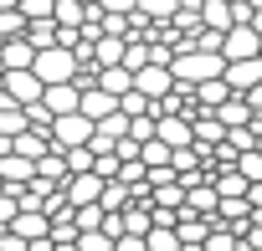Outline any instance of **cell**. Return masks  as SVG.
Returning a JSON list of instances; mask_svg holds the SVG:
<instances>
[{
	"label": "cell",
	"instance_id": "obj_23",
	"mask_svg": "<svg viewBox=\"0 0 262 251\" xmlns=\"http://www.w3.org/2000/svg\"><path fill=\"white\" fill-rule=\"evenodd\" d=\"M62 159H67V174H88V169H93V159H98V154H93V149H88V144H82V149H67V154H62Z\"/></svg>",
	"mask_w": 262,
	"mask_h": 251
},
{
	"label": "cell",
	"instance_id": "obj_4",
	"mask_svg": "<svg viewBox=\"0 0 262 251\" xmlns=\"http://www.w3.org/2000/svg\"><path fill=\"white\" fill-rule=\"evenodd\" d=\"M134 92H144L149 103L170 97V92H175V77H170V67H165V62H149V67H139V72H134Z\"/></svg>",
	"mask_w": 262,
	"mask_h": 251
},
{
	"label": "cell",
	"instance_id": "obj_13",
	"mask_svg": "<svg viewBox=\"0 0 262 251\" xmlns=\"http://www.w3.org/2000/svg\"><path fill=\"white\" fill-rule=\"evenodd\" d=\"M216 118L226 123V129H252V123H257V113H252V108H247V97H236V92L216 108Z\"/></svg>",
	"mask_w": 262,
	"mask_h": 251
},
{
	"label": "cell",
	"instance_id": "obj_14",
	"mask_svg": "<svg viewBox=\"0 0 262 251\" xmlns=\"http://www.w3.org/2000/svg\"><path fill=\"white\" fill-rule=\"evenodd\" d=\"M216 205H221V195H216V185H211V180L185 190V210H195V215H216Z\"/></svg>",
	"mask_w": 262,
	"mask_h": 251
},
{
	"label": "cell",
	"instance_id": "obj_27",
	"mask_svg": "<svg viewBox=\"0 0 262 251\" xmlns=\"http://www.w3.org/2000/svg\"><path fill=\"white\" fill-rule=\"evenodd\" d=\"M128 139H134V144H149V139H155V113L128 118Z\"/></svg>",
	"mask_w": 262,
	"mask_h": 251
},
{
	"label": "cell",
	"instance_id": "obj_19",
	"mask_svg": "<svg viewBox=\"0 0 262 251\" xmlns=\"http://www.w3.org/2000/svg\"><path fill=\"white\" fill-rule=\"evenodd\" d=\"M211 185H216V195H221V200H242V195H247V180H242L236 169H226V174H211Z\"/></svg>",
	"mask_w": 262,
	"mask_h": 251
},
{
	"label": "cell",
	"instance_id": "obj_2",
	"mask_svg": "<svg viewBox=\"0 0 262 251\" xmlns=\"http://www.w3.org/2000/svg\"><path fill=\"white\" fill-rule=\"evenodd\" d=\"M93 129L98 123L93 118H82V113H62V118H52V149H82V144H93Z\"/></svg>",
	"mask_w": 262,
	"mask_h": 251
},
{
	"label": "cell",
	"instance_id": "obj_3",
	"mask_svg": "<svg viewBox=\"0 0 262 251\" xmlns=\"http://www.w3.org/2000/svg\"><path fill=\"white\" fill-rule=\"evenodd\" d=\"M0 92L11 103H21V108H31V103H41V77L31 67L26 72H0Z\"/></svg>",
	"mask_w": 262,
	"mask_h": 251
},
{
	"label": "cell",
	"instance_id": "obj_28",
	"mask_svg": "<svg viewBox=\"0 0 262 251\" xmlns=\"http://www.w3.org/2000/svg\"><path fill=\"white\" fill-rule=\"evenodd\" d=\"M103 16H139V0H98Z\"/></svg>",
	"mask_w": 262,
	"mask_h": 251
},
{
	"label": "cell",
	"instance_id": "obj_8",
	"mask_svg": "<svg viewBox=\"0 0 262 251\" xmlns=\"http://www.w3.org/2000/svg\"><path fill=\"white\" fill-rule=\"evenodd\" d=\"M221 82L242 97V92H252L257 82H262V57H247V62H226V72H221Z\"/></svg>",
	"mask_w": 262,
	"mask_h": 251
},
{
	"label": "cell",
	"instance_id": "obj_32",
	"mask_svg": "<svg viewBox=\"0 0 262 251\" xmlns=\"http://www.w3.org/2000/svg\"><path fill=\"white\" fill-rule=\"evenodd\" d=\"M16 6H21V0H0V11H16Z\"/></svg>",
	"mask_w": 262,
	"mask_h": 251
},
{
	"label": "cell",
	"instance_id": "obj_18",
	"mask_svg": "<svg viewBox=\"0 0 262 251\" xmlns=\"http://www.w3.org/2000/svg\"><path fill=\"white\" fill-rule=\"evenodd\" d=\"M149 225H155V210H144V205L123 210V236H149Z\"/></svg>",
	"mask_w": 262,
	"mask_h": 251
},
{
	"label": "cell",
	"instance_id": "obj_6",
	"mask_svg": "<svg viewBox=\"0 0 262 251\" xmlns=\"http://www.w3.org/2000/svg\"><path fill=\"white\" fill-rule=\"evenodd\" d=\"M103 185H108V180H98L93 169H88V174H67L62 200H67L72 210H77V205H98V200H103Z\"/></svg>",
	"mask_w": 262,
	"mask_h": 251
},
{
	"label": "cell",
	"instance_id": "obj_31",
	"mask_svg": "<svg viewBox=\"0 0 262 251\" xmlns=\"http://www.w3.org/2000/svg\"><path fill=\"white\" fill-rule=\"evenodd\" d=\"M242 97H247V108H252V113H257V118H262V82H257V87H252V92H242Z\"/></svg>",
	"mask_w": 262,
	"mask_h": 251
},
{
	"label": "cell",
	"instance_id": "obj_5",
	"mask_svg": "<svg viewBox=\"0 0 262 251\" xmlns=\"http://www.w3.org/2000/svg\"><path fill=\"white\" fill-rule=\"evenodd\" d=\"M221 57H226V62H247V57H262V36H257L252 26H231V31L221 36Z\"/></svg>",
	"mask_w": 262,
	"mask_h": 251
},
{
	"label": "cell",
	"instance_id": "obj_7",
	"mask_svg": "<svg viewBox=\"0 0 262 251\" xmlns=\"http://www.w3.org/2000/svg\"><path fill=\"white\" fill-rule=\"evenodd\" d=\"M155 139L170 144V149H190V144H195V129H190V118L165 113V118H155Z\"/></svg>",
	"mask_w": 262,
	"mask_h": 251
},
{
	"label": "cell",
	"instance_id": "obj_20",
	"mask_svg": "<svg viewBox=\"0 0 262 251\" xmlns=\"http://www.w3.org/2000/svg\"><path fill=\"white\" fill-rule=\"evenodd\" d=\"M144 246L149 251H180V236H175V225H149V236H144Z\"/></svg>",
	"mask_w": 262,
	"mask_h": 251
},
{
	"label": "cell",
	"instance_id": "obj_12",
	"mask_svg": "<svg viewBox=\"0 0 262 251\" xmlns=\"http://www.w3.org/2000/svg\"><path fill=\"white\" fill-rule=\"evenodd\" d=\"M31 62H36V46H31V41L6 36V46H0V72H26Z\"/></svg>",
	"mask_w": 262,
	"mask_h": 251
},
{
	"label": "cell",
	"instance_id": "obj_1",
	"mask_svg": "<svg viewBox=\"0 0 262 251\" xmlns=\"http://www.w3.org/2000/svg\"><path fill=\"white\" fill-rule=\"evenodd\" d=\"M31 72L41 77V87H57V82H77V57H72L67 46H47V52H36Z\"/></svg>",
	"mask_w": 262,
	"mask_h": 251
},
{
	"label": "cell",
	"instance_id": "obj_22",
	"mask_svg": "<svg viewBox=\"0 0 262 251\" xmlns=\"http://www.w3.org/2000/svg\"><path fill=\"white\" fill-rule=\"evenodd\" d=\"M180 11V0H139V16L144 21H170Z\"/></svg>",
	"mask_w": 262,
	"mask_h": 251
},
{
	"label": "cell",
	"instance_id": "obj_17",
	"mask_svg": "<svg viewBox=\"0 0 262 251\" xmlns=\"http://www.w3.org/2000/svg\"><path fill=\"white\" fill-rule=\"evenodd\" d=\"M226 97H231V87H226L221 77H206V82L195 87V103H201V108H211V113H216V108H221Z\"/></svg>",
	"mask_w": 262,
	"mask_h": 251
},
{
	"label": "cell",
	"instance_id": "obj_10",
	"mask_svg": "<svg viewBox=\"0 0 262 251\" xmlns=\"http://www.w3.org/2000/svg\"><path fill=\"white\" fill-rule=\"evenodd\" d=\"M77 113H82V118H93V123H103V118H113V113H118V97H113V92H103V87H82Z\"/></svg>",
	"mask_w": 262,
	"mask_h": 251
},
{
	"label": "cell",
	"instance_id": "obj_16",
	"mask_svg": "<svg viewBox=\"0 0 262 251\" xmlns=\"http://www.w3.org/2000/svg\"><path fill=\"white\" fill-rule=\"evenodd\" d=\"M57 36H62V26H57V21H26V41H31L36 52L57 46Z\"/></svg>",
	"mask_w": 262,
	"mask_h": 251
},
{
	"label": "cell",
	"instance_id": "obj_11",
	"mask_svg": "<svg viewBox=\"0 0 262 251\" xmlns=\"http://www.w3.org/2000/svg\"><path fill=\"white\" fill-rule=\"evenodd\" d=\"M11 231H16L21 241H41V236H52V215H47V210H16Z\"/></svg>",
	"mask_w": 262,
	"mask_h": 251
},
{
	"label": "cell",
	"instance_id": "obj_9",
	"mask_svg": "<svg viewBox=\"0 0 262 251\" xmlns=\"http://www.w3.org/2000/svg\"><path fill=\"white\" fill-rule=\"evenodd\" d=\"M77 103H82V87H77V82H57V87H41V108H47L52 118H62V113H77Z\"/></svg>",
	"mask_w": 262,
	"mask_h": 251
},
{
	"label": "cell",
	"instance_id": "obj_21",
	"mask_svg": "<svg viewBox=\"0 0 262 251\" xmlns=\"http://www.w3.org/2000/svg\"><path fill=\"white\" fill-rule=\"evenodd\" d=\"M236 174H242L247 185H262V154H257V149H247V154H236Z\"/></svg>",
	"mask_w": 262,
	"mask_h": 251
},
{
	"label": "cell",
	"instance_id": "obj_29",
	"mask_svg": "<svg viewBox=\"0 0 262 251\" xmlns=\"http://www.w3.org/2000/svg\"><path fill=\"white\" fill-rule=\"evenodd\" d=\"M16 210H21V205H16V195H11L6 185H0V231H11V220H16Z\"/></svg>",
	"mask_w": 262,
	"mask_h": 251
},
{
	"label": "cell",
	"instance_id": "obj_30",
	"mask_svg": "<svg viewBox=\"0 0 262 251\" xmlns=\"http://www.w3.org/2000/svg\"><path fill=\"white\" fill-rule=\"evenodd\" d=\"M113 251H149V246H144V236H118Z\"/></svg>",
	"mask_w": 262,
	"mask_h": 251
},
{
	"label": "cell",
	"instance_id": "obj_24",
	"mask_svg": "<svg viewBox=\"0 0 262 251\" xmlns=\"http://www.w3.org/2000/svg\"><path fill=\"white\" fill-rule=\"evenodd\" d=\"M72 220H77V231H103V205H77Z\"/></svg>",
	"mask_w": 262,
	"mask_h": 251
},
{
	"label": "cell",
	"instance_id": "obj_26",
	"mask_svg": "<svg viewBox=\"0 0 262 251\" xmlns=\"http://www.w3.org/2000/svg\"><path fill=\"white\" fill-rule=\"evenodd\" d=\"M201 251H242V246H236V236H231L226 225H216V231L206 236V246H201Z\"/></svg>",
	"mask_w": 262,
	"mask_h": 251
},
{
	"label": "cell",
	"instance_id": "obj_25",
	"mask_svg": "<svg viewBox=\"0 0 262 251\" xmlns=\"http://www.w3.org/2000/svg\"><path fill=\"white\" fill-rule=\"evenodd\" d=\"M77 251H113L108 231H77Z\"/></svg>",
	"mask_w": 262,
	"mask_h": 251
},
{
	"label": "cell",
	"instance_id": "obj_15",
	"mask_svg": "<svg viewBox=\"0 0 262 251\" xmlns=\"http://www.w3.org/2000/svg\"><path fill=\"white\" fill-rule=\"evenodd\" d=\"M98 87L113 92V97H123L128 87H134V72H128V67H103V72H98Z\"/></svg>",
	"mask_w": 262,
	"mask_h": 251
}]
</instances>
